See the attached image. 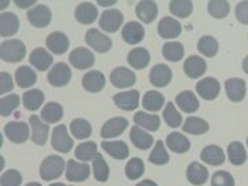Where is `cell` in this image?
<instances>
[{
	"mask_svg": "<svg viewBox=\"0 0 248 186\" xmlns=\"http://www.w3.org/2000/svg\"><path fill=\"white\" fill-rule=\"evenodd\" d=\"M122 37H123L124 42L128 43V45H138L145 37V29L140 22L130 21L123 27Z\"/></svg>",
	"mask_w": 248,
	"mask_h": 186,
	"instance_id": "obj_15",
	"label": "cell"
},
{
	"mask_svg": "<svg viewBox=\"0 0 248 186\" xmlns=\"http://www.w3.org/2000/svg\"><path fill=\"white\" fill-rule=\"evenodd\" d=\"M218 48H219L218 42L213 36H203L197 43V50L203 54L204 57H208V58L215 57L218 53Z\"/></svg>",
	"mask_w": 248,
	"mask_h": 186,
	"instance_id": "obj_43",
	"label": "cell"
},
{
	"mask_svg": "<svg viewBox=\"0 0 248 186\" xmlns=\"http://www.w3.org/2000/svg\"><path fill=\"white\" fill-rule=\"evenodd\" d=\"M157 32L163 39H174V37H178L181 35L182 27L177 19L171 17H164L159 22Z\"/></svg>",
	"mask_w": 248,
	"mask_h": 186,
	"instance_id": "obj_23",
	"label": "cell"
},
{
	"mask_svg": "<svg viewBox=\"0 0 248 186\" xmlns=\"http://www.w3.org/2000/svg\"><path fill=\"white\" fill-rule=\"evenodd\" d=\"M196 91L204 99L213 101V99H215V98L219 95L221 86H219V81L217 79H214V78H205V79H202L197 83Z\"/></svg>",
	"mask_w": 248,
	"mask_h": 186,
	"instance_id": "obj_13",
	"label": "cell"
},
{
	"mask_svg": "<svg viewBox=\"0 0 248 186\" xmlns=\"http://www.w3.org/2000/svg\"><path fill=\"white\" fill-rule=\"evenodd\" d=\"M145 172V164L140 157H134L130 159V161L125 164V177L130 181L140 179Z\"/></svg>",
	"mask_w": 248,
	"mask_h": 186,
	"instance_id": "obj_48",
	"label": "cell"
},
{
	"mask_svg": "<svg viewBox=\"0 0 248 186\" xmlns=\"http://www.w3.org/2000/svg\"><path fill=\"white\" fill-rule=\"evenodd\" d=\"M71 131L75 138H78V140H86L93 133V127L84 119H75L71 123Z\"/></svg>",
	"mask_w": 248,
	"mask_h": 186,
	"instance_id": "obj_45",
	"label": "cell"
},
{
	"mask_svg": "<svg viewBox=\"0 0 248 186\" xmlns=\"http://www.w3.org/2000/svg\"><path fill=\"white\" fill-rule=\"evenodd\" d=\"M0 93L1 94H6V93H9L13 90L14 87V83H13V78H11V75L7 73V72H1L0 73Z\"/></svg>",
	"mask_w": 248,
	"mask_h": 186,
	"instance_id": "obj_54",
	"label": "cell"
},
{
	"mask_svg": "<svg viewBox=\"0 0 248 186\" xmlns=\"http://www.w3.org/2000/svg\"><path fill=\"white\" fill-rule=\"evenodd\" d=\"M175 104L185 113H195L196 110L199 109V107H200L199 99L196 98L195 93H192V91H182V93H179L177 95V99H175Z\"/></svg>",
	"mask_w": 248,
	"mask_h": 186,
	"instance_id": "obj_27",
	"label": "cell"
},
{
	"mask_svg": "<svg viewBox=\"0 0 248 186\" xmlns=\"http://www.w3.org/2000/svg\"><path fill=\"white\" fill-rule=\"evenodd\" d=\"M46 46L53 54L61 55V54L68 51V48H69V39H68V36L65 35V33H62V32H53V33H50V35L47 36Z\"/></svg>",
	"mask_w": 248,
	"mask_h": 186,
	"instance_id": "obj_18",
	"label": "cell"
},
{
	"mask_svg": "<svg viewBox=\"0 0 248 186\" xmlns=\"http://www.w3.org/2000/svg\"><path fill=\"white\" fill-rule=\"evenodd\" d=\"M105 76L101 73L99 71H90L87 72L83 80H81V84H83V89L89 93H99L101 90L105 87Z\"/></svg>",
	"mask_w": 248,
	"mask_h": 186,
	"instance_id": "obj_20",
	"label": "cell"
},
{
	"mask_svg": "<svg viewBox=\"0 0 248 186\" xmlns=\"http://www.w3.org/2000/svg\"><path fill=\"white\" fill-rule=\"evenodd\" d=\"M236 18L241 24L248 25V1H240L236 6Z\"/></svg>",
	"mask_w": 248,
	"mask_h": 186,
	"instance_id": "obj_55",
	"label": "cell"
},
{
	"mask_svg": "<svg viewBox=\"0 0 248 186\" xmlns=\"http://www.w3.org/2000/svg\"><path fill=\"white\" fill-rule=\"evenodd\" d=\"M31 127H32V141L36 145H45L48 137L50 127L46 123H42V120L36 115L31 116Z\"/></svg>",
	"mask_w": 248,
	"mask_h": 186,
	"instance_id": "obj_29",
	"label": "cell"
},
{
	"mask_svg": "<svg viewBox=\"0 0 248 186\" xmlns=\"http://www.w3.org/2000/svg\"><path fill=\"white\" fill-rule=\"evenodd\" d=\"M19 21L14 13H3L0 16V33L3 37L14 36L18 32Z\"/></svg>",
	"mask_w": 248,
	"mask_h": 186,
	"instance_id": "obj_31",
	"label": "cell"
},
{
	"mask_svg": "<svg viewBox=\"0 0 248 186\" xmlns=\"http://www.w3.org/2000/svg\"><path fill=\"white\" fill-rule=\"evenodd\" d=\"M124 16L119 10H107L99 18V28L108 33H113L123 24Z\"/></svg>",
	"mask_w": 248,
	"mask_h": 186,
	"instance_id": "obj_8",
	"label": "cell"
},
{
	"mask_svg": "<svg viewBox=\"0 0 248 186\" xmlns=\"http://www.w3.org/2000/svg\"><path fill=\"white\" fill-rule=\"evenodd\" d=\"M231 11V4L225 0H213L208 3V13L214 18L222 19L225 18Z\"/></svg>",
	"mask_w": 248,
	"mask_h": 186,
	"instance_id": "obj_50",
	"label": "cell"
},
{
	"mask_svg": "<svg viewBox=\"0 0 248 186\" xmlns=\"http://www.w3.org/2000/svg\"><path fill=\"white\" fill-rule=\"evenodd\" d=\"M171 79H172V72L164 63L155 65L149 73V80L155 87H166L170 84Z\"/></svg>",
	"mask_w": 248,
	"mask_h": 186,
	"instance_id": "obj_16",
	"label": "cell"
},
{
	"mask_svg": "<svg viewBox=\"0 0 248 186\" xmlns=\"http://www.w3.org/2000/svg\"><path fill=\"white\" fill-rule=\"evenodd\" d=\"M97 7H95L93 3H89V1L80 3L79 6L76 7V11H75V17H76V19L79 21L80 24H83V25H90V24H93V22L97 19Z\"/></svg>",
	"mask_w": 248,
	"mask_h": 186,
	"instance_id": "obj_24",
	"label": "cell"
},
{
	"mask_svg": "<svg viewBox=\"0 0 248 186\" xmlns=\"http://www.w3.org/2000/svg\"><path fill=\"white\" fill-rule=\"evenodd\" d=\"M243 69H244V72L248 75V55L246 57V60H244V62H243Z\"/></svg>",
	"mask_w": 248,
	"mask_h": 186,
	"instance_id": "obj_58",
	"label": "cell"
},
{
	"mask_svg": "<svg viewBox=\"0 0 248 186\" xmlns=\"http://www.w3.org/2000/svg\"><path fill=\"white\" fill-rule=\"evenodd\" d=\"M1 186H19L22 184V175L18 170H7L1 175Z\"/></svg>",
	"mask_w": 248,
	"mask_h": 186,
	"instance_id": "obj_52",
	"label": "cell"
},
{
	"mask_svg": "<svg viewBox=\"0 0 248 186\" xmlns=\"http://www.w3.org/2000/svg\"><path fill=\"white\" fill-rule=\"evenodd\" d=\"M97 155V143L93 141L80 143V145L76 146V151H75L76 159H79L80 161H84V163H87L90 160H94Z\"/></svg>",
	"mask_w": 248,
	"mask_h": 186,
	"instance_id": "obj_41",
	"label": "cell"
},
{
	"mask_svg": "<svg viewBox=\"0 0 248 186\" xmlns=\"http://www.w3.org/2000/svg\"><path fill=\"white\" fill-rule=\"evenodd\" d=\"M29 62L37 71H47L53 65V55L46 48H35L29 55Z\"/></svg>",
	"mask_w": 248,
	"mask_h": 186,
	"instance_id": "obj_22",
	"label": "cell"
},
{
	"mask_svg": "<svg viewBox=\"0 0 248 186\" xmlns=\"http://www.w3.org/2000/svg\"><path fill=\"white\" fill-rule=\"evenodd\" d=\"M101 146L109 156H112L116 160L127 159L130 155L128 146L124 141H102Z\"/></svg>",
	"mask_w": 248,
	"mask_h": 186,
	"instance_id": "obj_26",
	"label": "cell"
},
{
	"mask_svg": "<svg viewBox=\"0 0 248 186\" xmlns=\"http://www.w3.org/2000/svg\"><path fill=\"white\" fill-rule=\"evenodd\" d=\"M43 102H45V94L37 89L29 90L27 93H24V95H22L24 107L27 108L28 110H32V112L37 110L42 107Z\"/></svg>",
	"mask_w": 248,
	"mask_h": 186,
	"instance_id": "obj_37",
	"label": "cell"
},
{
	"mask_svg": "<svg viewBox=\"0 0 248 186\" xmlns=\"http://www.w3.org/2000/svg\"><path fill=\"white\" fill-rule=\"evenodd\" d=\"M25 186H42V185H40V184H37V182H29V184Z\"/></svg>",
	"mask_w": 248,
	"mask_h": 186,
	"instance_id": "obj_59",
	"label": "cell"
},
{
	"mask_svg": "<svg viewBox=\"0 0 248 186\" xmlns=\"http://www.w3.org/2000/svg\"><path fill=\"white\" fill-rule=\"evenodd\" d=\"M182 130L185 133L192 134V135H203L210 130V125L204 119L190 116L185 120V124L182 125Z\"/></svg>",
	"mask_w": 248,
	"mask_h": 186,
	"instance_id": "obj_35",
	"label": "cell"
},
{
	"mask_svg": "<svg viewBox=\"0 0 248 186\" xmlns=\"http://www.w3.org/2000/svg\"><path fill=\"white\" fill-rule=\"evenodd\" d=\"M113 102L116 104V107L120 108L122 110L130 112V110L137 109L140 105V93L137 90L117 93L113 95Z\"/></svg>",
	"mask_w": 248,
	"mask_h": 186,
	"instance_id": "obj_9",
	"label": "cell"
},
{
	"mask_svg": "<svg viewBox=\"0 0 248 186\" xmlns=\"http://www.w3.org/2000/svg\"><path fill=\"white\" fill-rule=\"evenodd\" d=\"M50 186H66V185H63V184H60V182H57V184H51Z\"/></svg>",
	"mask_w": 248,
	"mask_h": 186,
	"instance_id": "obj_60",
	"label": "cell"
},
{
	"mask_svg": "<svg viewBox=\"0 0 248 186\" xmlns=\"http://www.w3.org/2000/svg\"><path fill=\"white\" fill-rule=\"evenodd\" d=\"M127 127H128V122L124 117L109 119L107 123L102 125V128H101V137L104 140L115 138V137L122 135L127 130Z\"/></svg>",
	"mask_w": 248,
	"mask_h": 186,
	"instance_id": "obj_11",
	"label": "cell"
},
{
	"mask_svg": "<svg viewBox=\"0 0 248 186\" xmlns=\"http://www.w3.org/2000/svg\"><path fill=\"white\" fill-rule=\"evenodd\" d=\"M186 177H187V181L192 185L202 186L208 179V170L205 169L202 163L193 161V163L189 164V167L186 170Z\"/></svg>",
	"mask_w": 248,
	"mask_h": 186,
	"instance_id": "obj_21",
	"label": "cell"
},
{
	"mask_svg": "<svg viewBox=\"0 0 248 186\" xmlns=\"http://www.w3.org/2000/svg\"><path fill=\"white\" fill-rule=\"evenodd\" d=\"M134 123L148 131H157L160 127V117L146 112H137L134 115Z\"/></svg>",
	"mask_w": 248,
	"mask_h": 186,
	"instance_id": "obj_33",
	"label": "cell"
},
{
	"mask_svg": "<svg viewBox=\"0 0 248 186\" xmlns=\"http://www.w3.org/2000/svg\"><path fill=\"white\" fill-rule=\"evenodd\" d=\"M169 160L170 156L166 151V148H164V143H163V141H157L153 151L149 155V161L152 164H156V166H164L169 163Z\"/></svg>",
	"mask_w": 248,
	"mask_h": 186,
	"instance_id": "obj_49",
	"label": "cell"
},
{
	"mask_svg": "<svg viewBox=\"0 0 248 186\" xmlns=\"http://www.w3.org/2000/svg\"><path fill=\"white\" fill-rule=\"evenodd\" d=\"M137 186H157V184L151 179H145V181H141L140 184H137Z\"/></svg>",
	"mask_w": 248,
	"mask_h": 186,
	"instance_id": "obj_57",
	"label": "cell"
},
{
	"mask_svg": "<svg viewBox=\"0 0 248 186\" xmlns=\"http://www.w3.org/2000/svg\"><path fill=\"white\" fill-rule=\"evenodd\" d=\"M130 138H131V142L133 145L140 149V151H146L149 149L153 143V137L151 134L146 133L143 128L138 127V125H134L131 128V133H130Z\"/></svg>",
	"mask_w": 248,
	"mask_h": 186,
	"instance_id": "obj_28",
	"label": "cell"
},
{
	"mask_svg": "<svg viewBox=\"0 0 248 186\" xmlns=\"http://www.w3.org/2000/svg\"><path fill=\"white\" fill-rule=\"evenodd\" d=\"M25 54H27L25 45L21 40H17V39L6 40V42L1 43V47H0L1 60L6 62L22 61Z\"/></svg>",
	"mask_w": 248,
	"mask_h": 186,
	"instance_id": "obj_2",
	"label": "cell"
},
{
	"mask_svg": "<svg viewBox=\"0 0 248 186\" xmlns=\"http://www.w3.org/2000/svg\"><path fill=\"white\" fill-rule=\"evenodd\" d=\"M163 57L171 62H178L184 58V46L178 42H169L163 46Z\"/></svg>",
	"mask_w": 248,
	"mask_h": 186,
	"instance_id": "obj_42",
	"label": "cell"
},
{
	"mask_svg": "<svg viewBox=\"0 0 248 186\" xmlns=\"http://www.w3.org/2000/svg\"><path fill=\"white\" fill-rule=\"evenodd\" d=\"M247 146H248V137H247Z\"/></svg>",
	"mask_w": 248,
	"mask_h": 186,
	"instance_id": "obj_61",
	"label": "cell"
},
{
	"mask_svg": "<svg viewBox=\"0 0 248 186\" xmlns=\"http://www.w3.org/2000/svg\"><path fill=\"white\" fill-rule=\"evenodd\" d=\"M163 117H164V122L169 124V127L171 128H178L182 125V116L177 110L174 102L166 104V108L163 110Z\"/></svg>",
	"mask_w": 248,
	"mask_h": 186,
	"instance_id": "obj_46",
	"label": "cell"
},
{
	"mask_svg": "<svg viewBox=\"0 0 248 186\" xmlns=\"http://www.w3.org/2000/svg\"><path fill=\"white\" fill-rule=\"evenodd\" d=\"M86 42L87 45L95 50L97 53H108L112 48V40L110 37L104 35L102 32H99L98 29H89L86 33Z\"/></svg>",
	"mask_w": 248,
	"mask_h": 186,
	"instance_id": "obj_5",
	"label": "cell"
},
{
	"mask_svg": "<svg viewBox=\"0 0 248 186\" xmlns=\"http://www.w3.org/2000/svg\"><path fill=\"white\" fill-rule=\"evenodd\" d=\"M226 95L233 102H240L246 97V81L239 78H232L225 81Z\"/></svg>",
	"mask_w": 248,
	"mask_h": 186,
	"instance_id": "obj_19",
	"label": "cell"
},
{
	"mask_svg": "<svg viewBox=\"0 0 248 186\" xmlns=\"http://www.w3.org/2000/svg\"><path fill=\"white\" fill-rule=\"evenodd\" d=\"M184 71H185L187 78H190V79H199L207 71V62L204 61L202 57L190 55L185 61V63H184Z\"/></svg>",
	"mask_w": 248,
	"mask_h": 186,
	"instance_id": "obj_17",
	"label": "cell"
},
{
	"mask_svg": "<svg viewBox=\"0 0 248 186\" xmlns=\"http://www.w3.org/2000/svg\"><path fill=\"white\" fill-rule=\"evenodd\" d=\"M166 143L174 153H186L190 149V141L186 138L184 134L177 133V131L167 135Z\"/></svg>",
	"mask_w": 248,
	"mask_h": 186,
	"instance_id": "obj_34",
	"label": "cell"
},
{
	"mask_svg": "<svg viewBox=\"0 0 248 186\" xmlns=\"http://www.w3.org/2000/svg\"><path fill=\"white\" fill-rule=\"evenodd\" d=\"M164 105V95L159 91H148L142 98V107L149 112H159Z\"/></svg>",
	"mask_w": 248,
	"mask_h": 186,
	"instance_id": "obj_38",
	"label": "cell"
},
{
	"mask_svg": "<svg viewBox=\"0 0 248 186\" xmlns=\"http://www.w3.org/2000/svg\"><path fill=\"white\" fill-rule=\"evenodd\" d=\"M69 62H71L72 66H75L76 69H89L94 65L95 62V57L94 54L90 51L89 48L86 47H79V48H75L69 55Z\"/></svg>",
	"mask_w": 248,
	"mask_h": 186,
	"instance_id": "obj_6",
	"label": "cell"
},
{
	"mask_svg": "<svg viewBox=\"0 0 248 186\" xmlns=\"http://www.w3.org/2000/svg\"><path fill=\"white\" fill-rule=\"evenodd\" d=\"M18 107H19V97L17 94H11V95H7V97H3L1 101H0L1 116L6 117V116L11 115Z\"/></svg>",
	"mask_w": 248,
	"mask_h": 186,
	"instance_id": "obj_51",
	"label": "cell"
},
{
	"mask_svg": "<svg viewBox=\"0 0 248 186\" xmlns=\"http://www.w3.org/2000/svg\"><path fill=\"white\" fill-rule=\"evenodd\" d=\"M37 80L35 71H32L29 66L24 65L21 68H18L16 71V81H17L18 87L21 89H29L32 87Z\"/></svg>",
	"mask_w": 248,
	"mask_h": 186,
	"instance_id": "obj_36",
	"label": "cell"
},
{
	"mask_svg": "<svg viewBox=\"0 0 248 186\" xmlns=\"http://www.w3.org/2000/svg\"><path fill=\"white\" fill-rule=\"evenodd\" d=\"M16 4H17L18 7H21V9H27V7H31L32 4H36V1H19V0H16Z\"/></svg>",
	"mask_w": 248,
	"mask_h": 186,
	"instance_id": "obj_56",
	"label": "cell"
},
{
	"mask_svg": "<svg viewBox=\"0 0 248 186\" xmlns=\"http://www.w3.org/2000/svg\"><path fill=\"white\" fill-rule=\"evenodd\" d=\"M170 11L178 18H187L193 11V3L189 0H172L170 1Z\"/></svg>",
	"mask_w": 248,
	"mask_h": 186,
	"instance_id": "obj_44",
	"label": "cell"
},
{
	"mask_svg": "<svg viewBox=\"0 0 248 186\" xmlns=\"http://www.w3.org/2000/svg\"><path fill=\"white\" fill-rule=\"evenodd\" d=\"M200 159L203 160L205 164H208V166H221L225 161V153H223V151L219 146L208 145V146H205L202 151Z\"/></svg>",
	"mask_w": 248,
	"mask_h": 186,
	"instance_id": "obj_32",
	"label": "cell"
},
{
	"mask_svg": "<svg viewBox=\"0 0 248 186\" xmlns=\"http://www.w3.org/2000/svg\"><path fill=\"white\" fill-rule=\"evenodd\" d=\"M228 157L233 166H241L247 160V152L241 142H232L228 146Z\"/></svg>",
	"mask_w": 248,
	"mask_h": 186,
	"instance_id": "obj_39",
	"label": "cell"
},
{
	"mask_svg": "<svg viewBox=\"0 0 248 186\" xmlns=\"http://www.w3.org/2000/svg\"><path fill=\"white\" fill-rule=\"evenodd\" d=\"M63 116V108L57 102H48L42 109V119L47 124L58 123Z\"/></svg>",
	"mask_w": 248,
	"mask_h": 186,
	"instance_id": "obj_40",
	"label": "cell"
},
{
	"mask_svg": "<svg viewBox=\"0 0 248 186\" xmlns=\"http://www.w3.org/2000/svg\"><path fill=\"white\" fill-rule=\"evenodd\" d=\"M137 78L133 71L125 66H119L110 73V83L117 89H127L135 84Z\"/></svg>",
	"mask_w": 248,
	"mask_h": 186,
	"instance_id": "obj_10",
	"label": "cell"
},
{
	"mask_svg": "<svg viewBox=\"0 0 248 186\" xmlns=\"http://www.w3.org/2000/svg\"><path fill=\"white\" fill-rule=\"evenodd\" d=\"M71 68L66 63H63V62L55 63L51 68V71H48V75H47L48 83L51 86H54V87H63V86H66L71 81Z\"/></svg>",
	"mask_w": 248,
	"mask_h": 186,
	"instance_id": "obj_4",
	"label": "cell"
},
{
	"mask_svg": "<svg viewBox=\"0 0 248 186\" xmlns=\"http://www.w3.org/2000/svg\"><path fill=\"white\" fill-rule=\"evenodd\" d=\"M135 14L145 24H151L157 17V4L151 0L140 1L135 7Z\"/></svg>",
	"mask_w": 248,
	"mask_h": 186,
	"instance_id": "obj_25",
	"label": "cell"
},
{
	"mask_svg": "<svg viewBox=\"0 0 248 186\" xmlns=\"http://www.w3.org/2000/svg\"><path fill=\"white\" fill-rule=\"evenodd\" d=\"M51 146L60 153H69L73 148V140L68 134V128L65 125H57L53 130Z\"/></svg>",
	"mask_w": 248,
	"mask_h": 186,
	"instance_id": "obj_3",
	"label": "cell"
},
{
	"mask_svg": "<svg viewBox=\"0 0 248 186\" xmlns=\"http://www.w3.org/2000/svg\"><path fill=\"white\" fill-rule=\"evenodd\" d=\"M4 134L14 143H24L29 138V125L24 122H10L4 125Z\"/></svg>",
	"mask_w": 248,
	"mask_h": 186,
	"instance_id": "obj_7",
	"label": "cell"
},
{
	"mask_svg": "<svg viewBox=\"0 0 248 186\" xmlns=\"http://www.w3.org/2000/svg\"><path fill=\"white\" fill-rule=\"evenodd\" d=\"M65 169V161L61 156H47L40 164V177L43 181H54L60 178Z\"/></svg>",
	"mask_w": 248,
	"mask_h": 186,
	"instance_id": "obj_1",
	"label": "cell"
},
{
	"mask_svg": "<svg viewBox=\"0 0 248 186\" xmlns=\"http://www.w3.org/2000/svg\"><path fill=\"white\" fill-rule=\"evenodd\" d=\"M127 62L134 69H143L151 62V54L146 48H142V47L133 48L127 55Z\"/></svg>",
	"mask_w": 248,
	"mask_h": 186,
	"instance_id": "obj_30",
	"label": "cell"
},
{
	"mask_svg": "<svg viewBox=\"0 0 248 186\" xmlns=\"http://www.w3.org/2000/svg\"><path fill=\"white\" fill-rule=\"evenodd\" d=\"M90 167L87 163H78L69 160L66 163V179L71 182H83L90 177Z\"/></svg>",
	"mask_w": 248,
	"mask_h": 186,
	"instance_id": "obj_14",
	"label": "cell"
},
{
	"mask_svg": "<svg viewBox=\"0 0 248 186\" xmlns=\"http://www.w3.org/2000/svg\"><path fill=\"white\" fill-rule=\"evenodd\" d=\"M27 17L35 28H46L51 22V11L45 4H39L28 11Z\"/></svg>",
	"mask_w": 248,
	"mask_h": 186,
	"instance_id": "obj_12",
	"label": "cell"
},
{
	"mask_svg": "<svg viewBox=\"0 0 248 186\" xmlns=\"http://www.w3.org/2000/svg\"><path fill=\"white\" fill-rule=\"evenodd\" d=\"M93 170H94V177L98 182H107L109 178V167L101 153H98L95 159L93 160Z\"/></svg>",
	"mask_w": 248,
	"mask_h": 186,
	"instance_id": "obj_47",
	"label": "cell"
},
{
	"mask_svg": "<svg viewBox=\"0 0 248 186\" xmlns=\"http://www.w3.org/2000/svg\"><path fill=\"white\" fill-rule=\"evenodd\" d=\"M211 186H234V178L228 171H217L211 178Z\"/></svg>",
	"mask_w": 248,
	"mask_h": 186,
	"instance_id": "obj_53",
	"label": "cell"
}]
</instances>
